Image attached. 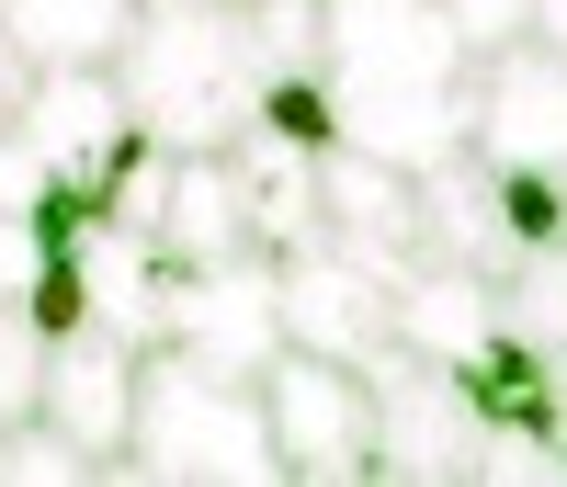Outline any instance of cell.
Returning <instances> with one entry per match:
<instances>
[{
	"label": "cell",
	"mask_w": 567,
	"mask_h": 487,
	"mask_svg": "<svg viewBox=\"0 0 567 487\" xmlns=\"http://www.w3.org/2000/svg\"><path fill=\"white\" fill-rule=\"evenodd\" d=\"M318 80L341 114V148L386 170H432L465 148V34L443 0H329L318 12Z\"/></svg>",
	"instance_id": "obj_1"
},
{
	"label": "cell",
	"mask_w": 567,
	"mask_h": 487,
	"mask_svg": "<svg viewBox=\"0 0 567 487\" xmlns=\"http://www.w3.org/2000/svg\"><path fill=\"white\" fill-rule=\"evenodd\" d=\"M261 12L250 0H136L114 45V91L159 148H239L261 114Z\"/></svg>",
	"instance_id": "obj_2"
},
{
	"label": "cell",
	"mask_w": 567,
	"mask_h": 487,
	"mask_svg": "<svg viewBox=\"0 0 567 487\" xmlns=\"http://www.w3.org/2000/svg\"><path fill=\"white\" fill-rule=\"evenodd\" d=\"M125 476H284L272 465V408L261 374H216L182 340H148L136 352V431H125Z\"/></svg>",
	"instance_id": "obj_3"
},
{
	"label": "cell",
	"mask_w": 567,
	"mask_h": 487,
	"mask_svg": "<svg viewBox=\"0 0 567 487\" xmlns=\"http://www.w3.org/2000/svg\"><path fill=\"white\" fill-rule=\"evenodd\" d=\"M363 374H374V476H499V431L477 419L454 363L386 340Z\"/></svg>",
	"instance_id": "obj_4"
},
{
	"label": "cell",
	"mask_w": 567,
	"mask_h": 487,
	"mask_svg": "<svg viewBox=\"0 0 567 487\" xmlns=\"http://www.w3.org/2000/svg\"><path fill=\"white\" fill-rule=\"evenodd\" d=\"M261 408H272V465L284 476H374V374L363 363H329L284 340L272 374H261Z\"/></svg>",
	"instance_id": "obj_5"
},
{
	"label": "cell",
	"mask_w": 567,
	"mask_h": 487,
	"mask_svg": "<svg viewBox=\"0 0 567 487\" xmlns=\"http://www.w3.org/2000/svg\"><path fill=\"white\" fill-rule=\"evenodd\" d=\"M465 148L488 170H567V45L523 34L465 80Z\"/></svg>",
	"instance_id": "obj_6"
},
{
	"label": "cell",
	"mask_w": 567,
	"mask_h": 487,
	"mask_svg": "<svg viewBox=\"0 0 567 487\" xmlns=\"http://www.w3.org/2000/svg\"><path fill=\"white\" fill-rule=\"evenodd\" d=\"M159 272H171V261H159ZM159 340H182V352L216 363V374H272V352H284L272 261H261V250H239V261L171 272V283H159Z\"/></svg>",
	"instance_id": "obj_7"
},
{
	"label": "cell",
	"mask_w": 567,
	"mask_h": 487,
	"mask_svg": "<svg viewBox=\"0 0 567 487\" xmlns=\"http://www.w3.org/2000/svg\"><path fill=\"white\" fill-rule=\"evenodd\" d=\"M272 296H284V340L296 352H329V363H374L398 340V296L386 272H363L341 238H307V250L272 261Z\"/></svg>",
	"instance_id": "obj_8"
},
{
	"label": "cell",
	"mask_w": 567,
	"mask_h": 487,
	"mask_svg": "<svg viewBox=\"0 0 567 487\" xmlns=\"http://www.w3.org/2000/svg\"><path fill=\"white\" fill-rule=\"evenodd\" d=\"M45 419H58L91 465L125 476V431H136V340H125V329L45 340Z\"/></svg>",
	"instance_id": "obj_9"
},
{
	"label": "cell",
	"mask_w": 567,
	"mask_h": 487,
	"mask_svg": "<svg viewBox=\"0 0 567 487\" xmlns=\"http://www.w3.org/2000/svg\"><path fill=\"white\" fill-rule=\"evenodd\" d=\"M148 250L171 272H205V261H239L250 250V182H239L227 148H171L159 205H148Z\"/></svg>",
	"instance_id": "obj_10"
},
{
	"label": "cell",
	"mask_w": 567,
	"mask_h": 487,
	"mask_svg": "<svg viewBox=\"0 0 567 487\" xmlns=\"http://www.w3.org/2000/svg\"><path fill=\"white\" fill-rule=\"evenodd\" d=\"M488 329H499V283L477 261H409L398 272V340H409V352L465 363Z\"/></svg>",
	"instance_id": "obj_11"
},
{
	"label": "cell",
	"mask_w": 567,
	"mask_h": 487,
	"mask_svg": "<svg viewBox=\"0 0 567 487\" xmlns=\"http://www.w3.org/2000/svg\"><path fill=\"white\" fill-rule=\"evenodd\" d=\"M0 23H12V45L34 69H114L136 0H0Z\"/></svg>",
	"instance_id": "obj_12"
},
{
	"label": "cell",
	"mask_w": 567,
	"mask_h": 487,
	"mask_svg": "<svg viewBox=\"0 0 567 487\" xmlns=\"http://www.w3.org/2000/svg\"><path fill=\"white\" fill-rule=\"evenodd\" d=\"M488 283H499V318L523 329L534 352H556V363H567V238H534V250H511Z\"/></svg>",
	"instance_id": "obj_13"
},
{
	"label": "cell",
	"mask_w": 567,
	"mask_h": 487,
	"mask_svg": "<svg viewBox=\"0 0 567 487\" xmlns=\"http://www.w3.org/2000/svg\"><path fill=\"white\" fill-rule=\"evenodd\" d=\"M0 476H12V487H58V476H114V465H91L69 431L34 408V419H0Z\"/></svg>",
	"instance_id": "obj_14"
},
{
	"label": "cell",
	"mask_w": 567,
	"mask_h": 487,
	"mask_svg": "<svg viewBox=\"0 0 567 487\" xmlns=\"http://www.w3.org/2000/svg\"><path fill=\"white\" fill-rule=\"evenodd\" d=\"M45 408V329L23 318V296H0V419Z\"/></svg>",
	"instance_id": "obj_15"
},
{
	"label": "cell",
	"mask_w": 567,
	"mask_h": 487,
	"mask_svg": "<svg viewBox=\"0 0 567 487\" xmlns=\"http://www.w3.org/2000/svg\"><path fill=\"white\" fill-rule=\"evenodd\" d=\"M454 34H465V58H499V45H523L534 34V0H443Z\"/></svg>",
	"instance_id": "obj_16"
},
{
	"label": "cell",
	"mask_w": 567,
	"mask_h": 487,
	"mask_svg": "<svg viewBox=\"0 0 567 487\" xmlns=\"http://www.w3.org/2000/svg\"><path fill=\"white\" fill-rule=\"evenodd\" d=\"M45 193H58V170H45V148H34L23 125H0V205H12V216H34Z\"/></svg>",
	"instance_id": "obj_17"
},
{
	"label": "cell",
	"mask_w": 567,
	"mask_h": 487,
	"mask_svg": "<svg viewBox=\"0 0 567 487\" xmlns=\"http://www.w3.org/2000/svg\"><path fill=\"white\" fill-rule=\"evenodd\" d=\"M34 272H45V227H34V216H12V205H0V296H23Z\"/></svg>",
	"instance_id": "obj_18"
},
{
	"label": "cell",
	"mask_w": 567,
	"mask_h": 487,
	"mask_svg": "<svg viewBox=\"0 0 567 487\" xmlns=\"http://www.w3.org/2000/svg\"><path fill=\"white\" fill-rule=\"evenodd\" d=\"M23 91H34V58H23V45H12V23H0V125L23 114Z\"/></svg>",
	"instance_id": "obj_19"
},
{
	"label": "cell",
	"mask_w": 567,
	"mask_h": 487,
	"mask_svg": "<svg viewBox=\"0 0 567 487\" xmlns=\"http://www.w3.org/2000/svg\"><path fill=\"white\" fill-rule=\"evenodd\" d=\"M534 34H545V45H567V0H534Z\"/></svg>",
	"instance_id": "obj_20"
}]
</instances>
